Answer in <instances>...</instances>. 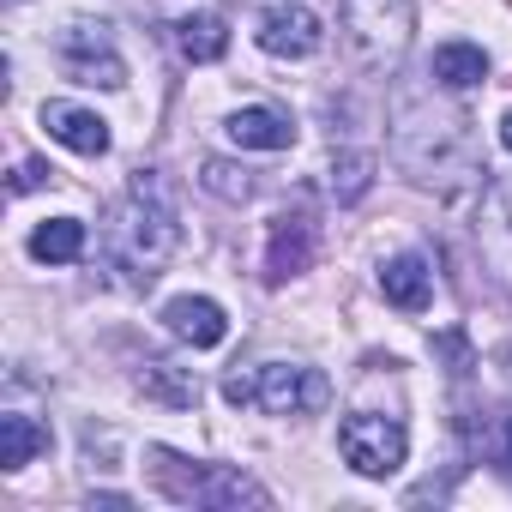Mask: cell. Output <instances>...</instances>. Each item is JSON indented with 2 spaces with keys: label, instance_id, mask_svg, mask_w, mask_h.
Listing matches in <instances>:
<instances>
[{
  "label": "cell",
  "instance_id": "obj_1",
  "mask_svg": "<svg viewBox=\"0 0 512 512\" xmlns=\"http://www.w3.org/2000/svg\"><path fill=\"white\" fill-rule=\"evenodd\" d=\"M392 151L410 169V181L422 187H476L482 169V145H476V121L452 103H440L434 91H404L392 109Z\"/></svg>",
  "mask_w": 512,
  "mask_h": 512
},
{
  "label": "cell",
  "instance_id": "obj_2",
  "mask_svg": "<svg viewBox=\"0 0 512 512\" xmlns=\"http://www.w3.org/2000/svg\"><path fill=\"white\" fill-rule=\"evenodd\" d=\"M175 247H181L175 181L163 169H133L127 193L109 211V260H115V272H127L133 290H151Z\"/></svg>",
  "mask_w": 512,
  "mask_h": 512
},
{
  "label": "cell",
  "instance_id": "obj_3",
  "mask_svg": "<svg viewBox=\"0 0 512 512\" xmlns=\"http://www.w3.org/2000/svg\"><path fill=\"white\" fill-rule=\"evenodd\" d=\"M145 470L157 482V494H169L175 506H217V512H241V506H272V494L229 470V464H205V458H181L169 446H151L145 452Z\"/></svg>",
  "mask_w": 512,
  "mask_h": 512
},
{
  "label": "cell",
  "instance_id": "obj_4",
  "mask_svg": "<svg viewBox=\"0 0 512 512\" xmlns=\"http://www.w3.org/2000/svg\"><path fill=\"white\" fill-rule=\"evenodd\" d=\"M338 31L362 73L386 79L398 73L410 37H416V0H338Z\"/></svg>",
  "mask_w": 512,
  "mask_h": 512
},
{
  "label": "cell",
  "instance_id": "obj_5",
  "mask_svg": "<svg viewBox=\"0 0 512 512\" xmlns=\"http://www.w3.org/2000/svg\"><path fill=\"white\" fill-rule=\"evenodd\" d=\"M223 398L241 410H266V416H314L332 398V380L308 362H260L253 374H229Z\"/></svg>",
  "mask_w": 512,
  "mask_h": 512
},
{
  "label": "cell",
  "instance_id": "obj_6",
  "mask_svg": "<svg viewBox=\"0 0 512 512\" xmlns=\"http://www.w3.org/2000/svg\"><path fill=\"white\" fill-rule=\"evenodd\" d=\"M338 452L356 476H392L410 452V434L398 416H380V410H350L338 422Z\"/></svg>",
  "mask_w": 512,
  "mask_h": 512
},
{
  "label": "cell",
  "instance_id": "obj_7",
  "mask_svg": "<svg viewBox=\"0 0 512 512\" xmlns=\"http://www.w3.org/2000/svg\"><path fill=\"white\" fill-rule=\"evenodd\" d=\"M253 37H260V49H266V55H278V61H308V55H320L326 25H320V13H314V7H302V0H278V7H266V13H260Z\"/></svg>",
  "mask_w": 512,
  "mask_h": 512
},
{
  "label": "cell",
  "instance_id": "obj_8",
  "mask_svg": "<svg viewBox=\"0 0 512 512\" xmlns=\"http://www.w3.org/2000/svg\"><path fill=\"white\" fill-rule=\"evenodd\" d=\"M61 67H67L79 85H103V91H121V85H127V67H121V55H115L109 25H67V31H61Z\"/></svg>",
  "mask_w": 512,
  "mask_h": 512
},
{
  "label": "cell",
  "instance_id": "obj_9",
  "mask_svg": "<svg viewBox=\"0 0 512 512\" xmlns=\"http://www.w3.org/2000/svg\"><path fill=\"white\" fill-rule=\"evenodd\" d=\"M476 247H482V260H488L494 284L512 296V181H488V187H482Z\"/></svg>",
  "mask_w": 512,
  "mask_h": 512
},
{
  "label": "cell",
  "instance_id": "obj_10",
  "mask_svg": "<svg viewBox=\"0 0 512 512\" xmlns=\"http://www.w3.org/2000/svg\"><path fill=\"white\" fill-rule=\"evenodd\" d=\"M314 247H320V229L308 211H290L272 223V241H266V278L272 284H290L314 266Z\"/></svg>",
  "mask_w": 512,
  "mask_h": 512
},
{
  "label": "cell",
  "instance_id": "obj_11",
  "mask_svg": "<svg viewBox=\"0 0 512 512\" xmlns=\"http://www.w3.org/2000/svg\"><path fill=\"white\" fill-rule=\"evenodd\" d=\"M43 127L49 139H61L67 151L79 157H103L109 151V121L97 109H79V103H43Z\"/></svg>",
  "mask_w": 512,
  "mask_h": 512
},
{
  "label": "cell",
  "instance_id": "obj_12",
  "mask_svg": "<svg viewBox=\"0 0 512 512\" xmlns=\"http://www.w3.org/2000/svg\"><path fill=\"white\" fill-rule=\"evenodd\" d=\"M163 326H169L181 344H193V350H217V344L229 338V320H223V308H217L211 296H175V302L163 308Z\"/></svg>",
  "mask_w": 512,
  "mask_h": 512
},
{
  "label": "cell",
  "instance_id": "obj_13",
  "mask_svg": "<svg viewBox=\"0 0 512 512\" xmlns=\"http://www.w3.org/2000/svg\"><path fill=\"white\" fill-rule=\"evenodd\" d=\"M133 386H139L145 398L169 404V410H193V404H199V374L181 368V362H169V356H139V362H133Z\"/></svg>",
  "mask_w": 512,
  "mask_h": 512
},
{
  "label": "cell",
  "instance_id": "obj_14",
  "mask_svg": "<svg viewBox=\"0 0 512 512\" xmlns=\"http://www.w3.org/2000/svg\"><path fill=\"white\" fill-rule=\"evenodd\" d=\"M229 139L241 151H290L296 145V121L272 103H253V109H235L229 115Z\"/></svg>",
  "mask_w": 512,
  "mask_h": 512
},
{
  "label": "cell",
  "instance_id": "obj_15",
  "mask_svg": "<svg viewBox=\"0 0 512 512\" xmlns=\"http://www.w3.org/2000/svg\"><path fill=\"white\" fill-rule=\"evenodd\" d=\"M380 296L392 308H404V314H422L428 296H434V278H428V266L416 260V253H398V260L380 266Z\"/></svg>",
  "mask_w": 512,
  "mask_h": 512
},
{
  "label": "cell",
  "instance_id": "obj_16",
  "mask_svg": "<svg viewBox=\"0 0 512 512\" xmlns=\"http://www.w3.org/2000/svg\"><path fill=\"white\" fill-rule=\"evenodd\" d=\"M428 73H434L440 91H476V85L488 79V55H482L476 43H440Z\"/></svg>",
  "mask_w": 512,
  "mask_h": 512
},
{
  "label": "cell",
  "instance_id": "obj_17",
  "mask_svg": "<svg viewBox=\"0 0 512 512\" xmlns=\"http://www.w3.org/2000/svg\"><path fill=\"white\" fill-rule=\"evenodd\" d=\"M37 452H49V428L43 422H31L19 410L0 416V470H25Z\"/></svg>",
  "mask_w": 512,
  "mask_h": 512
},
{
  "label": "cell",
  "instance_id": "obj_18",
  "mask_svg": "<svg viewBox=\"0 0 512 512\" xmlns=\"http://www.w3.org/2000/svg\"><path fill=\"white\" fill-rule=\"evenodd\" d=\"M31 253L43 266H73L79 253H85V223L79 217H49L31 229Z\"/></svg>",
  "mask_w": 512,
  "mask_h": 512
},
{
  "label": "cell",
  "instance_id": "obj_19",
  "mask_svg": "<svg viewBox=\"0 0 512 512\" xmlns=\"http://www.w3.org/2000/svg\"><path fill=\"white\" fill-rule=\"evenodd\" d=\"M175 43H181V55L187 61H223V49H229V25H223V13H187L181 25H175Z\"/></svg>",
  "mask_w": 512,
  "mask_h": 512
},
{
  "label": "cell",
  "instance_id": "obj_20",
  "mask_svg": "<svg viewBox=\"0 0 512 512\" xmlns=\"http://www.w3.org/2000/svg\"><path fill=\"white\" fill-rule=\"evenodd\" d=\"M374 187V151H338L332 157V193L338 205H356Z\"/></svg>",
  "mask_w": 512,
  "mask_h": 512
},
{
  "label": "cell",
  "instance_id": "obj_21",
  "mask_svg": "<svg viewBox=\"0 0 512 512\" xmlns=\"http://www.w3.org/2000/svg\"><path fill=\"white\" fill-rule=\"evenodd\" d=\"M199 187H205V193H217V199H229V205H241V199L253 193L247 169H235V163H223V157H205V169H199Z\"/></svg>",
  "mask_w": 512,
  "mask_h": 512
},
{
  "label": "cell",
  "instance_id": "obj_22",
  "mask_svg": "<svg viewBox=\"0 0 512 512\" xmlns=\"http://www.w3.org/2000/svg\"><path fill=\"white\" fill-rule=\"evenodd\" d=\"M488 452H494V464L512 476V410H500L494 416V434H488Z\"/></svg>",
  "mask_w": 512,
  "mask_h": 512
},
{
  "label": "cell",
  "instance_id": "obj_23",
  "mask_svg": "<svg viewBox=\"0 0 512 512\" xmlns=\"http://www.w3.org/2000/svg\"><path fill=\"white\" fill-rule=\"evenodd\" d=\"M43 181H55V169H43V163H19L13 193H31V187H43Z\"/></svg>",
  "mask_w": 512,
  "mask_h": 512
},
{
  "label": "cell",
  "instance_id": "obj_24",
  "mask_svg": "<svg viewBox=\"0 0 512 512\" xmlns=\"http://www.w3.org/2000/svg\"><path fill=\"white\" fill-rule=\"evenodd\" d=\"M500 145H506V151H512V109H506V115H500Z\"/></svg>",
  "mask_w": 512,
  "mask_h": 512
}]
</instances>
